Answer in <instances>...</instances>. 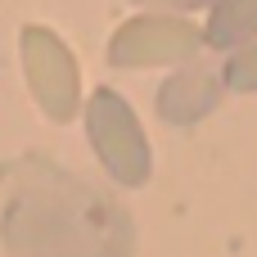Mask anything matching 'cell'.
<instances>
[{
	"label": "cell",
	"mask_w": 257,
	"mask_h": 257,
	"mask_svg": "<svg viewBox=\"0 0 257 257\" xmlns=\"http://www.w3.org/2000/svg\"><path fill=\"white\" fill-rule=\"evenodd\" d=\"M81 113H86V136H90L99 167L117 185H145L154 172V154H149V136H145L136 108L117 90L99 86V90H90Z\"/></svg>",
	"instance_id": "obj_1"
},
{
	"label": "cell",
	"mask_w": 257,
	"mask_h": 257,
	"mask_svg": "<svg viewBox=\"0 0 257 257\" xmlns=\"http://www.w3.org/2000/svg\"><path fill=\"white\" fill-rule=\"evenodd\" d=\"M203 45V27H194L185 14H149L140 9L136 18H126L113 41H108V63L113 68H176L199 59Z\"/></svg>",
	"instance_id": "obj_2"
},
{
	"label": "cell",
	"mask_w": 257,
	"mask_h": 257,
	"mask_svg": "<svg viewBox=\"0 0 257 257\" xmlns=\"http://www.w3.org/2000/svg\"><path fill=\"white\" fill-rule=\"evenodd\" d=\"M18 50H23L27 90L41 104V113L50 122H72L81 113V68H77L72 50L50 27H36V23L23 27Z\"/></svg>",
	"instance_id": "obj_3"
},
{
	"label": "cell",
	"mask_w": 257,
	"mask_h": 257,
	"mask_svg": "<svg viewBox=\"0 0 257 257\" xmlns=\"http://www.w3.org/2000/svg\"><path fill=\"white\" fill-rule=\"evenodd\" d=\"M226 95V81H221V63H208V59H190V63H176L172 77L158 86V113L163 122L172 126H190L199 117H208Z\"/></svg>",
	"instance_id": "obj_4"
},
{
	"label": "cell",
	"mask_w": 257,
	"mask_h": 257,
	"mask_svg": "<svg viewBox=\"0 0 257 257\" xmlns=\"http://www.w3.org/2000/svg\"><path fill=\"white\" fill-rule=\"evenodd\" d=\"M257 36V0H212L208 23H203V45L208 50H239Z\"/></svg>",
	"instance_id": "obj_5"
},
{
	"label": "cell",
	"mask_w": 257,
	"mask_h": 257,
	"mask_svg": "<svg viewBox=\"0 0 257 257\" xmlns=\"http://www.w3.org/2000/svg\"><path fill=\"white\" fill-rule=\"evenodd\" d=\"M221 81H226V90H235V95H253V90H257V36L226 54V63H221Z\"/></svg>",
	"instance_id": "obj_6"
},
{
	"label": "cell",
	"mask_w": 257,
	"mask_h": 257,
	"mask_svg": "<svg viewBox=\"0 0 257 257\" xmlns=\"http://www.w3.org/2000/svg\"><path fill=\"white\" fill-rule=\"evenodd\" d=\"M131 5H140V9H149V14H199V9H212V0H131Z\"/></svg>",
	"instance_id": "obj_7"
}]
</instances>
